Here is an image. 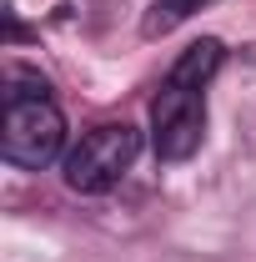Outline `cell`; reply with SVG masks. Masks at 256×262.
<instances>
[{
    "mask_svg": "<svg viewBox=\"0 0 256 262\" xmlns=\"http://www.w3.org/2000/svg\"><path fill=\"white\" fill-rule=\"evenodd\" d=\"M65 146V116L50 96H31V101H5L0 116V157L20 171H40L61 157Z\"/></svg>",
    "mask_w": 256,
    "mask_h": 262,
    "instance_id": "cell-1",
    "label": "cell"
},
{
    "mask_svg": "<svg viewBox=\"0 0 256 262\" xmlns=\"http://www.w3.org/2000/svg\"><path fill=\"white\" fill-rule=\"evenodd\" d=\"M136 151H141V131L126 126V121H106V126L86 131L70 146V157H65V187L70 192H86V196L111 192L131 171Z\"/></svg>",
    "mask_w": 256,
    "mask_h": 262,
    "instance_id": "cell-2",
    "label": "cell"
},
{
    "mask_svg": "<svg viewBox=\"0 0 256 262\" xmlns=\"http://www.w3.org/2000/svg\"><path fill=\"white\" fill-rule=\"evenodd\" d=\"M201 136H206V101L196 86L181 81H161L156 101H151V146H156L161 162H186L201 151Z\"/></svg>",
    "mask_w": 256,
    "mask_h": 262,
    "instance_id": "cell-3",
    "label": "cell"
},
{
    "mask_svg": "<svg viewBox=\"0 0 256 262\" xmlns=\"http://www.w3.org/2000/svg\"><path fill=\"white\" fill-rule=\"evenodd\" d=\"M221 56L226 46L221 40H196V46H186L181 56H176V66H171V81H181V86H196V91H206V81L221 71Z\"/></svg>",
    "mask_w": 256,
    "mask_h": 262,
    "instance_id": "cell-4",
    "label": "cell"
},
{
    "mask_svg": "<svg viewBox=\"0 0 256 262\" xmlns=\"http://www.w3.org/2000/svg\"><path fill=\"white\" fill-rule=\"evenodd\" d=\"M201 5H206V0H151L141 31H146V35H166V31H176L181 20H191Z\"/></svg>",
    "mask_w": 256,
    "mask_h": 262,
    "instance_id": "cell-5",
    "label": "cell"
}]
</instances>
